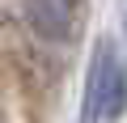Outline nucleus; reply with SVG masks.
I'll use <instances>...</instances> for the list:
<instances>
[{
    "label": "nucleus",
    "mask_w": 127,
    "mask_h": 123,
    "mask_svg": "<svg viewBox=\"0 0 127 123\" xmlns=\"http://www.w3.org/2000/svg\"><path fill=\"white\" fill-rule=\"evenodd\" d=\"M123 106H127V72L114 55V42H102L93 64H89L81 123H110V119L123 115Z\"/></svg>",
    "instance_id": "1"
},
{
    "label": "nucleus",
    "mask_w": 127,
    "mask_h": 123,
    "mask_svg": "<svg viewBox=\"0 0 127 123\" xmlns=\"http://www.w3.org/2000/svg\"><path fill=\"white\" fill-rule=\"evenodd\" d=\"M26 21L42 38H68L76 21V0H26Z\"/></svg>",
    "instance_id": "2"
}]
</instances>
